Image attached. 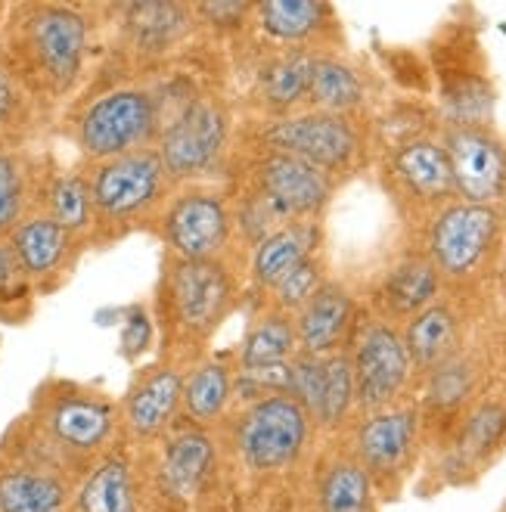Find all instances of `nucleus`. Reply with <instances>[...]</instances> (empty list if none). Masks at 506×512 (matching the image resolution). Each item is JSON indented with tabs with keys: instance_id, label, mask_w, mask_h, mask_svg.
Returning a JSON list of instances; mask_svg holds the SVG:
<instances>
[{
	"instance_id": "1",
	"label": "nucleus",
	"mask_w": 506,
	"mask_h": 512,
	"mask_svg": "<svg viewBox=\"0 0 506 512\" xmlns=\"http://www.w3.org/2000/svg\"><path fill=\"white\" fill-rule=\"evenodd\" d=\"M159 109L146 90H112L84 112L78 140L94 159H118L137 153L156 134Z\"/></svg>"
},
{
	"instance_id": "2",
	"label": "nucleus",
	"mask_w": 506,
	"mask_h": 512,
	"mask_svg": "<svg viewBox=\"0 0 506 512\" xmlns=\"http://www.w3.org/2000/svg\"><path fill=\"white\" fill-rule=\"evenodd\" d=\"M305 441H308V413L289 395L255 401L243 413L240 432H236V447H240L243 460L261 472L295 463Z\"/></svg>"
},
{
	"instance_id": "3",
	"label": "nucleus",
	"mask_w": 506,
	"mask_h": 512,
	"mask_svg": "<svg viewBox=\"0 0 506 512\" xmlns=\"http://www.w3.org/2000/svg\"><path fill=\"white\" fill-rule=\"evenodd\" d=\"M168 305L187 336H212L230 314L236 283L230 270L215 261H174L165 283Z\"/></svg>"
},
{
	"instance_id": "4",
	"label": "nucleus",
	"mask_w": 506,
	"mask_h": 512,
	"mask_svg": "<svg viewBox=\"0 0 506 512\" xmlns=\"http://www.w3.org/2000/svg\"><path fill=\"white\" fill-rule=\"evenodd\" d=\"M168 174L153 149L109 159L91 180L94 212L103 221H131L146 215L165 196Z\"/></svg>"
},
{
	"instance_id": "5",
	"label": "nucleus",
	"mask_w": 506,
	"mask_h": 512,
	"mask_svg": "<svg viewBox=\"0 0 506 512\" xmlns=\"http://www.w3.org/2000/svg\"><path fill=\"white\" fill-rule=\"evenodd\" d=\"M227 112L212 100H193L181 109V115L165 128L159 143V159L171 180H190L208 174L227 146Z\"/></svg>"
},
{
	"instance_id": "6",
	"label": "nucleus",
	"mask_w": 506,
	"mask_h": 512,
	"mask_svg": "<svg viewBox=\"0 0 506 512\" xmlns=\"http://www.w3.org/2000/svg\"><path fill=\"white\" fill-rule=\"evenodd\" d=\"M261 140L271 153H286L320 171L348 168L357 156V131L348 118L330 112H308L295 118H280L261 131Z\"/></svg>"
},
{
	"instance_id": "7",
	"label": "nucleus",
	"mask_w": 506,
	"mask_h": 512,
	"mask_svg": "<svg viewBox=\"0 0 506 512\" xmlns=\"http://www.w3.org/2000/svg\"><path fill=\"white\" fill-rule=\"evenodd\" d=\"M500 236V212L494 205H451L438 215L429 246L435 270L454 280L475 274Z\"/></svg>"
},
{
	"instance_id": "8",
	"label": "nucleus",
	"mask_w": 506,
	"mask_h": 512,
	"mask_svg": "<svg viewBox=\"0 0 506 512\" xmlns=\"http://www.w3.org/2000/svg\"><path fill=\"white\" fill-rule=\"evenodd\" d=\"M230 230V208L212 190L181 193L162 218V236L177 261H215L230 243Z\"/></svg>"
},
{
	"instance_id": "9",
	"label": "nucleus",
	"mask_w": 506,
	"mask_h": 512,
	"mask_svg": "<svg viewBox=\"0 0 506 512\" xmlns=\"http://www.w3.org/2000/svg\"><path fill=\"white\" fill-rule=\"evenodd\" d=\"M444 156H448L454 190L469 205H494L506 193V146L472 125H457L444 134Z\"/></svg>"
},
{
	"instance_id": "10",
	"label": "nucleus",
	"mask_w": 506,
	"mask_h": 512,
	"mask_svg": "<svg viewBox=\"0 0 506 512\" xmlns=\"http://www.w3.org/2000/svg\"><path fill=\"white\" fill-rule=\"evenodd\" d=\"M410 354L404 339L392 326L373 323L364 329L357 342L351 373H354V398L367 410H382L398 398L410 376Z\"/></svg>"
},
{
	"instance_id": "11",
	"label": "nucleus",
	"mask_w": 506,
	"mask_h": 512,
	"mask_svg": "<svg viewBox=\"0 0 506 512\" xmlns=\"http://www.w3.org/2000/svg\"><path fill=\"white\" fill-rule=\"evenodd\" d=\"M255 190L271 199L280 212L292 218H314L320 208L330 202L333 184L326 171L267 149L264 159L255 165Z\"/></svg>"
},
{
	"instance_id": "12",
	"label": "nucleus",
	"mask_w": 506,
	"mask_h": 512,
	"mask_svg": "<svg viewBox=\"0 0 506 512\" xmlns=\"http://www.w3.org/2000/svg\"><path fill=\"white\" fill-rule=\"evenodd\" d=\"M28 44L41 72L56 90L69 87L78 72L87 47V25L69 7H41L28 22Z\"/></svg>"
},
{
	"instance_id": "13",
	"label": "nucleus",
	"mask_w": 506,
	"mask_h": 512,
	"mask_svg": "<svg viewBox=\"0 0 506 512\" xmlns=\"http://www.w3.org/2000/svg\"><path fill=\"white\" fill-rule=\"evenodd\" d=\"M351 314V295L336 283H323L295 320V339H299L302 354L326 357L336 351L351 326Z\"/></svg>"
},
{
	"instance_id": "14",
	"label": "nucleus",
	"mask_w": 506,
	"mask_h": 512,
	"mask_svg": "<svg viewBox=\"0 0 506 512\" xmlns=\"http://www.w3.org/2000/svg\"><path fill=\"white\" fill-rule=\"evenodd\" d=\"M416 438V413L413 410H392L376 413L357 432V450L370 472L389 475L404 466Z\"/></svg>"
},
{
	"instance_id": "15",
	"label": "nucleus",
	"mask_w": 506,
	"mask_h": 512,
	"mask_svg": "<svg viewBox=\"0 0 506 512\" xmlns=\"http://www.w3.org/2000/svg\"><path fill=\"white\" fill-rule=\"evenodd\" d=\"M184 401V379L171 367H156L153 373H146L134 391L128 395L125 416L134 435L153 438L159 435L177 410V404Z\"/></svg>"
},
{
	"instance_id": "16",
	"label": "nucleus",
	"mask_w": 506,
	"mask_h": 512,
	"mask_svg": "<svg viewBox=\"0 0 506 512\" xmlns=\"http://www.w3.org/2000/svg\"><path fill=\"white\" fill-rule=\"evenodd\" d=\"M395 174L401 184L423 202H444L451 199L454 174L444 149L432 140H410L395 153Z\"/></svg>"
},
{
	"instance_id": "17",
	"label": "nucleus",
	"mask_w": 506,
	"mask_h": 512,
	"mask_svg": "<svg viewBox=\"0 0 506 512\" xmlns=\"http://www.w3.org/2000/svg\"><path fill=\"white\" fill-rule=\"evenodd\" d=\"M320 230L311 221H292L274 236H267L252 255V277L258 286L274 289L289 270H295L302 261L314 258Z\"/></svg>"
},
{
	"instance_id": "18",
	"label": "nucleus",
	"mask_w": 506,
	"mask_h": 512,
	"mask_svg": "<svg viewBox=\"0 0 506 512\" xmlns=\"http://www.w3.org/2000/svg\"><path fill=\"white\" fill-rule=\"evenodd\" d=\"M112 423V407L97 398H63L47 413L53 438L72 450H97L112 435Z\"/></svg>"
},
{
	"instance_id": "19",
	"label": "nucleus",
	"mask_w": 506,
	"mask_h": 512,
	"mask_svg": "<svg viewBox=\"0 0 506 512\" xmlns=\"http://www.w3.org/2000/svg\"><path fill=\"white\" fill-rule=\"evenodd\" d=\"M69 246H72V233H66L50 215L22 221L10 243L19 270L28 277H47L53 270H59V264L69 255Z\"/></svg>"
},
{
	"instance_id": "20",
	"label": "nucleus",
	"mask_w": 506,
	"mask_h": 512,
	"mask_svg": "<svg viewBox=\"0 0 506 512\" xmlns=\"http://www.w3.org/2000/svg\"><path fill=\"white\" fill-rule=\"evenodd\" d=\"M404 345L410 354V364L423 370L444 367L457 348V317L448 308L429 305L426 311H420L410 320Z\"/></svg>"
},
{
	"instance_id": "21",
	"label": "nucleus",
	"mask_w": 506,
	"mask_h": 512,
	"mask_svg": "<svg viewBox=\"0 0 506 512\" xmlns=\"http://www.w3.org/2000/svg\"><path fill=\"white\" fill-rule=\"evenodd\" d=\"M215 463V444L205 432H181L165 447L162 478L171 494L190 497Z\"/></svg>"
},
{
	"instance_id": "22",
	"label": "nucleus",
	"mask_w": 506,
	"mask_h": 512,
	"mask_svg": "<svg viewBox=\"0 0 506 512\" xmlns=\"http://www.w3.org/2000/svg\"><path fill=\"white\" fill-rule=\"evenodd\" d=\"M299 339H295V320L283 311L258 317L243 339L240 351V367L243 370H258V367H277L289 364Z\"/></svg>"
},
{
	"instance_id": "23",
	"label": "nucleus",
	"mask_w": 506,
	"mask_h": 512,
	"mask_svg": "<svg viewBox=\"0 0 506 512\" xmlns=\"http://www.w3.org/2000/svg\"><path fill=\"white\" fill-rule=\"evenodd\" d=\"M255 13H258L261 28L271 38L299 44V41L314 38L326 25L330 7L317 4V0H267V4L255 7Z\"/></svg>"
},
{
	"instance_id": "24",
	"label": "nucleus",
	"mask_w": 506,
	"mask_h": 512,
	"mask_svg": "<svg viewBox=\"0 0 506 512\" xmlns=\"http://www.w3.org/2000/svg\"><path fill=\"white\" fill-rule=\"evenodd\" d=\"M308 100L330 115H342L354 106H361L364 100V81L357 78V72L339 59L320 56L314 59L311 69V84H308Z\"/></svg>"
},
{
	"instance_id": "25",
	"label": "nucleus",
	"mask_w": 506,
	"mask_h": 512,
	"mask_svg": "<svg viewBox=\"0 0 506 512\" xmlns=\"http://www.w3.org/2000/svg\"><path fill=\"white\" fill-rule=\"evenodd\" d=\"M63 481L44 472L0 475V512H63Z\"/></svg>"
},
{
	"instance_id": "26",
	"label": "nucleus",
	"mask_w": 506,
	"mask_h": 512,
	"mask_svg": "<svg viewBox=\"0 0 506 512\" xmlns=\"http://www.w3.org/2000/svg\"><path fill=\"white\" fill-rule=\"evenodd\" d=\"M128 28L140 50H165L187 35L190 13L181 4H134L128 7Z\"/></svg>"
},
{
	"instance_id": "27",
	"label": "nucleus",
	"mask_w": 506,
	"mask_h": 512,
	"mask_svg": "<svg viewBox=\"0 0 506 512\" xmlns=\"http://www.w3.org/2000/svg\"><path fill=\"white\" fill-rule=\"evenodd\" d=\"M78 512H134V485L122 460H106L91 472L78 494Z\"/></svg>"
},
{
	"instance_id": "28",
	"label": "nucleus",
	"mask_w": 506,
	"mask_h": 512,
	"mask_svg": "<svg viewBox=\"0 0 506 512\" xmlns=\"http://www.w3.org/2000/svg\"><path fill=\"white\" fill-rule=\"evenodd\" d=\"M314 56L308 53H286L261 69V97L271 109H289L308 97Z\"/></svg>"
},
{
	"instance_id": "29",
	"label": "nucleus",
	"mask_w": 506,
	"mask_h": 512,
	"mask_svg": "<svg viewBox=\"0 0 506 512\" xmlns=\"http://www.w3.org/2000/svg\"><path fill=\"white\" fill-rule=\"evenodd\" d=\"M230 395H233V376L218 360H205V364H199L184 382V404L196 423H212V419H218Z\"/></svg>"
},
{
	"instance_id": "30",
	"label": "nucleus",
	"mask_w": 506,
	"mask_h": 512,
	"mask_svg": "<svg viewBox=\"0 0 506 512\" xmlns=\"http://www.w3.org/2000/svg\"><path fill=\"white\" fill-rule=\"evenodd\" d=\"M351 401H354L351 360L342 354L320 357V385H317V398H314V407L308 416H314L323 426H336L345 419Z\"/></svg>"
},
{
	"instance_id": "31",
	"label": "nucleus",
	"mask_w": 506,
	"mask_h": 512,
	"mask_svg": "<svg viewBox=\"0 0 506 512\" xmlns=\"http://www.w3.org/2000/svg\"><path fill=\"white\" fill-rule=\"evenodd\" d=\"M438 292V270L429 261H407L385 280V301L395 314H420Z\"/></svg>"
},
{
	"instance_id": "32",
	"label": "nucleus",
	"mask_w": 506,
	"mask_h": 512,
	"mask_svg": "<svg viewBox=\"0 0 506 512\" xmlns=\"http://www.w3.org/2000/svg\"><path fill=\"white\" fill-rule=\"evenodd\" d=\"M370 472L361 463H336L320 485L323 512H370Z\"/></svg>"
},
{
	"instance_id": "33",
	"label": "nucleus",
	"mask_w": 506,
	"mask_h": 512,
	"mask_svg": "<svg viewBox=\"0 0 506 512\" xmlns=\"http://www.w3.org/2000/svg\"><path fill=\"white\" fill-rule=\"evenodd\" d=\"M50 218L66 233H81L94 221L91 184L81 177H56L50 187Z\"/></svg>"
},
{
	"instance_id": "34",
	"label": "nucleus",
	"mask_w": 506,
	"mask_h": 512,
	"mask_svg": "<svg viewBox=\"0 0 506 512\" xmlns=\"http://www.w3.org/2000/svg\"><path fill=\"white\" fill-rule=\"evenodd\" d=\"M286 224H292V221L258 190H252L240 202V212H236V227H240L243 239H246L249 246H255V249L264 243L267 236H274L277 230H283Z\"/></svg>"
},
{
	"instance_id": "35",
	"label": "nucleus",
	"mask_w": 506,
	"mask_h": 512,
	"mask_svg": "<svg viewBox=\"0 0 506 512\" xmlns=\"http://www.w3.org/2000/svg\"><path fill=\"white\" fill-rule=\"evenodd\" d=\"M323 286V274H320V264L314 258L302 261L295 270H289V274L274 286V298L283 314H299L308 301L317 295V289Z\"/></svg>"
},
{
	"instance_id": "36",
	"label": "nucleus",
	"mask_w": 506,
	"mask_h": 512,
	"mask_svg": "<svg viewBox=\"0 0 506 512\" xmlns=\"http://www.w3.org/2000/svg\"><path fill=\"white\" fill-rule=\"evenodd\" d=\"M25 202L22 168L13 156H0V233L16 227Z\"/></svg>"
},
{
	"instance_id": "37",
	"label": "nucleus",
	"mask_w": 506,
	"mask_h": 512,
	"mask_svg": "<svg viewBox=\"0 0 506 512\" xmlns=\"http://www.w3.org/2000/svg\"><path fill=\"white\" fill-rule=\"evenodd\" d=\"M503 429H506V413L500 407H482L479 413L472 416L463 444H466L469 454H475V457L488 454V450L500 441Z\"/></svg>"
},
{
	"instance_id": "38",
	"label": "nucleus",
	"mask_w": 506,
	"mask_h": 512,
	"mask_svg": "<svg viewBox=\"0 0 506 512\" xmlns=\"http://www.w3.org/2000/svg\"><path fill=\"white\" fill-rule=\"evenodd\" d=\"M466 391H469L466 367L444 364V367L435 370V379H432V388H429V401L438 404V407H451L466 395Z\"/></svg>"
},
{
	"instance_id": "39",
	"label": "nucleus",
	"mask_w": 506,
	"mask_h": 512,
	"mask_svg": "<svg viewBox=\"0 0 506 512\" xmlns=\"http://www.w3.org/2000/svg\"><path fill=\"white\" fill-rule=\"evenodd\" d=\"M150 339H153V326H150V320H146V314L131 311V317L125 323V333H122V351L128 357H137L140 351H146Z\"/></svg>"
},
{
	"instance_id": "40",
	"label": "nucleus",
	"mask_w": 506,
	"mask_h": 512,
	"mask_svg": "<svg viewBox=\"0 0 506 512\" xmlns=\"http://www.w3.org/2000/svg\"><path fill=\"white\" fill-rule=\"evenodd\" d=\"M255 7L252 4H240V0H215V4H199L196 13H202L208 22L218 25H240Z\"/></svg>"
},
{
	"instance_id": "41",
	"label": "nucleus",
	"mask_w": 506,
	"mask_h": 512,
	"mask_svg": "<svg viewBox=\"0 0 506 512\" xmlns=\"http://www.w3.org/2000/svg\"><path fill=\"white\" fill-rule=\"evenodd\" d=\"M16 270H19V264H16L13 249L10 246H0V289L10 286V280L16 277Z\"/></svg>"
},
{
	"instance_id": "42",
	"label": "nucleus",
	"mask_w": 506,
	"mask_h": 512,
	"mask_svg": "<svg viewBox=\"0 0 506 512\" xmlns=\"http://www.w3.org/2000/svg\"><path fill=\"white\" fill-rule=\"evenodd\" d=\"M10 106H13V87H10L7 75L0 72V122L10 115Z\"/></svg>"
}]
</instances>
